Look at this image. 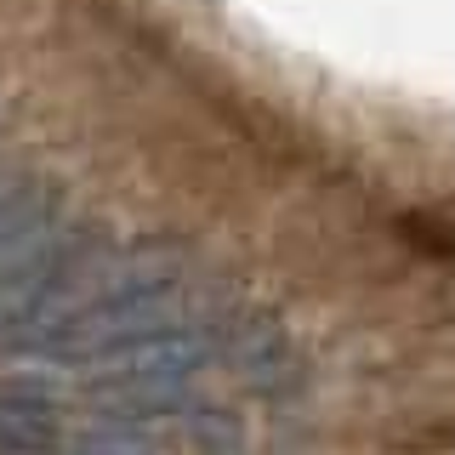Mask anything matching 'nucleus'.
<instances>
[{"mask_svg": "<svg viewBox=\"0 0 455 455\" xmlns=\"http://www.w3.org/2000/svg\"><path fill=\"white\" fill-rule=\"evenodd\" d=\"M97 364V381L120 398H137V404H160V398L182 393L194 381V370L205 364V347L194 336H142L125 341V347L103 353Z\"/></svg>", "mask_w": 455, "mask_h": 455, "instance_id": "nucleus-1", "label": "nucleus"}, {"mask_svg": "<svg viewBox=\"0 0 455 455\" xmlns=\"http://www.w3.org/2000/svg\"><path fill=\"white\" fill-rule=\"evenodd\" d=\"M57 444V410L40 398H0V455H46Z\"/></svg>", "mask_w": 455, "mask_h": 455, "instance_id": "nucleus-2", "label": "nucleus"}]
</instances>
